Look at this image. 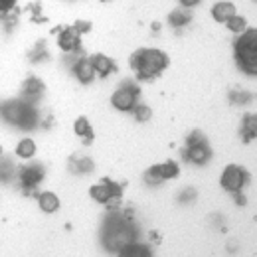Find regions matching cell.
<instances>
[{
  "instance_id": "6da1fadb",
  "label": "cell",
  "mask_w": 257,
  "mask_h": 257,
  "mask_svg": "<svg viewBox=\"0 0 257 257\" xmlns=\"http://www.w3.org/2000/svg\"><path fill=\"white\" fill-rule=\"evenodd\" d=\"M166 65H168V58L159 50L143 48V50H137L131 56V69L137 73L139 79L149 81V79L161 75Z\"/></svg>"
},
{
  "instance_id": "7a4b0ae2",
  "label": "cell",
  "mask_w": 257,
  "mask_h": 257,
  "mask_svg": "<svg viewBox=\"0 0 257 257\" xmlns=\"http://www.w3.org/2000/svg\"><path fill=\"white\" fill-rule=\"evenodd\" d=\"M135 237H137V229L133 222L119 216L109 218L103 227V243L109 251H121L125 245L135 241Z\"/></svg>"
},
{
  "instance_id": "3957f363",
  "label": "cell",
  "mask_w": 257,
  "mask_h": 257,
  "mask_svg": "<svg viewBox=\"0 0 257 257\" xmlns=\"http://www.w3.org/2000/svg\"><path fill=\"white\" fill-rule=\"evenodd\" d=\"M235 60L237 65L249 73H257V30H243L235 42Z\"/></svg>"
},
{
  "instance_id": "277c9868",
  "label": "cell",
  "mask_w": 257,
  "mask_h": 257,
  "mask_svg": "<svg viewBox=\"0 0 257 257\" xmlns=\"http://www.w3.org/2000/svg\"><path fill=\"white\" fill-rule=\"evenodd\" d=\"M2 117L20 128H32L36 125V111L22 101H10L2 105Z\"/></svg>"
},
{
  "instance_id": "5b68a950",
  "label": "cell",
  "mask_w": 257,
  "mask_h": 257,
  "mask_svg": "<svg viewBox=\"0 0 257 257\" xmlns=\"http://www.w3.org/2000/svg\"><path fill=\"white\" fill-rule=\"evenodd\" d=\"M245 182H247V172L241 166H237V164L225 166L224 174H222V186L227 192L239 194L241 188L245 186Z\"/></svg>"
},
{
  "instance_id": "8992f818",
  "label": "cell",
  "mask_w": 257,
  "mask_h": 257,
  "mask_svg": "<svg viewBox=\"0 0 257 257\" xmlns=\"http://www.w3.org/2000/svg\"><path fill=\"white\" fill-rule=\"evenodd\" d=\"M137 95H139V89H137L133 83H125L121 89L115 91L111 103H113V107L119 109V111H131V109H135V105H137Z\"/></svg>"
},
{
  "instance_id": "52a82bcc",
  "label": "cell",
  "mask_w": 257,
  "mask_h": 257,
  "mask_svg": "<svg viewBox=\"0 0 257 257\" xmlns=\"http://www.w3.org/2000/svg\"><path fill=\"white\" fill-rule=\"evenodd\" d=\"M18 178H20V184L26 190H34L44 178V168L40 164H28V166L18 170Z\"/></svg>"
},
{
  "instance_id": "ba28073f",
  "label": "cell",
  "mask_w": 257,
  "mask_h": 257,
  "mask_svg": "<svg viewBox=\"0 0 257 257\" xmlns=\"http://www.w3.org/2000/svg\"><path fill=\"white\" fill-rule=\"evenodd\" d=\"M212 157V151L208 147V141L198 143V145H186L184 149V159L194 164H206Z\"/></svg>"
},
{
  "instance_id": "9c48e42d",
  "label": "cell",
  "mask_w": 257,
  "mask_h": 257,
  "mask_svg": "<svg viewBox=\"0 0 257 257\" xmlns=\"http://www.w3.org/2000/svg\"><path fill=\"white\" fill-rule=\"evenodd\" d=\"M58 42H60V48L64 52H77L79 44H81V36H79V32L75 28H65V30L60 32Z\"/></svg>"
},
{
  "instance_id": "30bf717a",
  "label": "cell",
  "mask_w": 257,
  "mask_h": 257,
  "mask_svg": "<svg viewBox=\"0 0 257 257\" xmlns=\"http://www.w3.org/2000/svg\"><path fill=\"white\" fill-rule=\"evenodd\" d=\"M235 4L233 2H227V0H222L218 2L214 8H212V16L216 22H227L231 16H235Z\"/></svg>"
},
{
  "instance_id": "8fae6325",
  "label": "cell",
  "mask_w": 257,
  "mask_h": 257,
  "mask_svg": "<svg viewBox=\"0 0 257 257\" xmlns=\"http://www.w3.org/2000/svg\"><path fill=\"white\" fill-rule=\"evenodd\" d=\"M91 64H93L95 73H99L101 77H107L111 71H115V64H113V60H111V58H107V56H103V54L93 56V58H91Z\"/></svg>"
},
{
  "instance_id": "7c38bea8",
  "label": "cell",
  "mask_w": 257,
  "mask_h": 257,
  "mask_svg": "<svg viewBox=\"0 0 257 257\" xmlns=\"http://www.w3.org/2000/svg\"><path fill=\"white\" fill-rule=\"evenodd\" d=\"M75 75H77V79L81 81V83H89L93 77H95V69H93V64H91V60H79L77 64H75Z\"/></svg>"
},
{
  "instance_id": "4fadbf2b",
  "label": "cell",
  "mask_w": 257,
  "mask_h": 257,
  "mask_svg": "<svg viewBox=\"0 0 257 257\" xmlns=\"http://www.w3.org/2000/svg\"><path fill=\"white\" fill-rule=\"evenodd\" d=\"M190 20H192V12H190L186 6L172 10L170 16H168V22H170L174 28H182V26H186Z\"/></svg>"
},
{
  "instance_id": "5bb4252c",
  "label": "cell",
  "mask_w": 257,
  "mask_h": 257,
  "mask_svg": "<svg viewBox=\"0 0 257 257\" xmlns=\"http://www.w3.org/2000/svg\"><path fill=\"white\" fill-rule=\"evenodd\" d=\"M113 196H117V194L111 190V186H109V182L107 180H103V184H97L91 188V198L99 202V204H107Z\"/></svg>"
},
{
  "instance_id": "9a60e30c",
  "label": "cell",
  "mask_w": 257,
  "mask_h": 257,
  "mask_svg": "<svg viewBox=\"0 0 257 257\" xmlns=\"http://www.w3.org/2000/svg\"><path fill=\"white\" fill-rule=\"evenodd\" d=\"M38 206L42 208V212L52 214V212H56L60 208V200L54 192H44L40 194V198H38Z\"/></svg>"
},
{
  "instance_id": "2e32d148",
  "label": "cell",
  "mask_w": 257,
  "mask_h": 257,
  "mask_svg": "<svg viewBox=\"0 0 257 257\" xmlns=\"http://www.w3.org/2000/svg\"><path fill=\"white\" fill-rule=\"evenodd\" d=\"M257 135V117L255 115H245L243 119V125H241V137L243 141H253Z\"/></svg>"
},
{
  "instance_id": "e0dca14e",
  "label": "cell",
  "mask_w": 257,
  "mask_h": 257,
  "mask_svg": "<svg viewBox=\"0 0 257 257\" xmlns=\"http://www.w3.org/2000/svg\"><path fill=\"white\" fill-rule=\"evenodd\" d=\"M121 255H125V257H149L151 255V249H149L147 245H141V243L133 241V243H128V245H125V247L121 249Z\"/></svg>"
},
{
  "instance_id": "ac0fdd59",
  "label": "cell",
  "mask_w": 257,
  "mask_h": 257,
  "mask_svg": "<svg viewBox=\"0 0 257 257\" xmlns=\"http://www.w3.org/2000/svg\"><path fill=\"white\" fill-rule=\"evenodd\" d=\"M42 93H44V83L40 79H36V77L26 79V83H24V95L30 97V99H38Z\"/></svg>"
},
{
  "instance_id": "d6986e66",
  "label": "cell",
  "mask_w": 257,
  "mask_h": 257,
  "mask_svg": "<svg viewBox=\"0 0 257 257\" xmlns=\"http://www.w3.org/2000/svg\"><path fill=\"white\" fill-rule=\"evenodd\" d=\"M157 172L161 174L162 180H168V178H176L178 176V164L174 161H168V162H162L159 166H155Z\"/></svg>"
},
{
  "instance_id": "ffe728a7",
  "label": "cell",
  "mask_w": 257,
  "mask_h": 257,
  "mask_svg": "<svg viewBox=\"0 0 257 257\" xmlns=\"http://www.w3.org/2000/svg\"><path fill=\"white\" fill-rule=\"evenodd\" d=\"M75 133H77L79 137H83L85 143H91V141H93V128H91L89 121H87L85 117H79V119L75 121Z\"/></svg>"
},
{
  "instance_id": "44dd1931",
  "label": "cell",
  "mask_w": 257,
  "mask_h": 257,
  "mask_svg": "<svg viewBox=\"0 0 257 257\" xmlns=\"http://www.w3.org/2000/svg\"><path fill=\"white\" fill-rule=\"evenodd\" d=\"M34 153H36V145H34L32 139H22L16 147V155L20 159H32Z\"/></svg>"
},
{
  "instance_id": "7402d4cb",
  "label": "cell",
  "mask_w": 257,
  "mask_h": 257,
  "mask_svg": "<svg viewBox=\"0 0 257 257\" xmlns=\"http://www.w3.org/2000/svg\"><path fill=\"white\" fill-rule=\"evenodd\" d=\"M93 168H95L93 162H91V159H87V157H81V159H73V161H71V170H73V172L87 174V172H91Z\"/></svg>"
},
{
  "instance_id": "603a6c76",
  "label": "cell",
  "mask_w": 257,
  "mask_h": 257,
  "mask_svg": "<svg viewBox=\"0 0 257 257\" xmlns=\"http://www.w3.org/2000/svg\"><path fill=\"white\" fill-rule=\"evenodd\" d=\"M14 174H16V170H14L12 161H0V180L2 182H8Z\"/></svg>"
},
{
  "instance_id": "cb8c5ba5",
  "label": "cell",
  "mask_w": 257,
  "mask_h": 257,
  "mask_svg": "<svg viewBox=\"0 0 257 257\" xmlns=\"http://www.w3.org/2000/svg\"><path fill=\"white\" fill-rule=\"evenodd\" d=\"M225 24H227V28H229L231 32H235V34H241L245 30V18H243V16H237V14L231 16Z\"/></svg>"
},
{
  "instance_id": "d4e9b609",
  "label": "cell",
  "mask_w": 257,
  "mask_h": 257,
  "mask_svg": "<svg viewBox=\"0 0 257 257\" xmlns=\"http://www.w3.org/2000/svg\"><path fill=\"white\" fill-rule=\"evenodd\" d=\"M135 119H137L139 123L149 121V119H151V109H149L147 105H135Z\"/></svg>"
},
{
  "instance_id": "484cf974",
  "label": "cell",
  "mask_w": 257,
  "mask_h": 257,
  "mask_svg": "<svg viewBox=\"0 0 257 257\" xmlns=\"http://www.w3.org/2000/svg\"><path fill=\"white\" fill-rule=\"evenodd\" d=\"M145 182H147V184H151V186H157V184H161L162 182L161 174L157 172V168H155V166H153V168H149V170L145 172Z\"/></svg>"
},
{
  "instance_id": "4316f807",
  "label": "cell",
  "mask_w": 257,
  "mask_h": 257,
  "mask_svg": "<svg viewBox=\"0 0 257 257\" xmlns=\"http://www.w3.org/2000/svg\"><path fill=\"white\" fill-rule=\"evenodd\" d=\"M231 101H233V103H239V105L249 103V101H251V93H245V91H233V93H231Z\"/></svg>"
},
{
  "instance_id": "83f0119b",
  "label": "cell",
  "mask_w": 257,
  "mask_h": 257,
  "mask_svg": "<svg viewBox=\"0 0 257 257\" xmlns=\"http://www.w3.org/2000/svg\"><path fill=\"white\" fill-rule=\"evenodd\" d=\"M16 4V0H0V14H6L8 10H12Z\"/></svg>"
},
{
  "instance_id": "f1b7e54d",
  "label": "cell",
  "mask_w": 257,
  "mask_h": 257,
  "mask_svg": "<svg viewBox=\"0 0 257 257\" xmlns=\"http://www.w3.org/2000/svg\"><path fill=\"white\" fill-rule=\"evenodd\" d=\"M89 28H91L89 22H77V24H75V30H77L79 34L83 32V30H89Z\"/></svg>"
},
{
  "instance_id": "f546056e",
  "label": "cell",
  "mask_w": 257,
  "mask_h": 257,
  "mask_svg": "<svg viewBox=\"0 0 257 257\" xmlns=\"http://www.w3.org/2000/svg\"><path fill=\"white\" fill-rule=\"evenodd\" d=\"M200 0H180V4L182 6H186V8H190V6H196Z\"/></svg>"
},
{
  "instance_id": "4dcf8cb0",
  "label": "cell",
  "mask_w": 257,
  "mask_h": 257,
  "mask_svg": "<svg viewBox=\"0 0 257 257\" xmlns=\"http://www.w3.org/2000/svg\"><path fill=\"white\" fill-rule=\"evenodd\" d=\"M0 157H2V149H0Z\"/></svg>"
}]
</instances>
